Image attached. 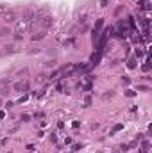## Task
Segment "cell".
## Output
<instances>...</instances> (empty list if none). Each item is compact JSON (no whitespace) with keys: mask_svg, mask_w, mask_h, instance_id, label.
<instances>
[{"mask_svg":"<svg viewBox=\"0 0 152 153\" xmlns=\"http://www.w3.org/2000/svg\"><path fill=\"white\" fill-rule=\"evenodd\" d=\"M27 30H31V23H29V20H25V18L18 20V22H16V39H20L22 38V34L27 32Z\"/></svg>","mask_w":152,"mask_h":153,"instance_id":"obj_1","label":"cell"},{"mask_svg":"<svg viewBox=\"0 0 152 153\" xmlns=\"http://www.w3.org/2000/svg\"><path fill=\"white\" fill-rule=\"evenodd\" d=\"M2 16H4V20H5V22H14V11H13V9L5 11Z\"/></svg>","mask_w":152,"mask_h":153,"instance_id":"obj_4","label":"cell"},{"mask_svg":"<svg viewBox=\"0 0 152 153\" xmlns=\"http://www.w3.org/2000/svg\"><path fill=\"white\" fill-rule=\"evenodd\" d=\"M27 89H29L27 80H18V82H14V85H13V91H16V93H25Z\"/></svg>","mask_w":152,"mask_h":153,"instance_id":"obj_3","label":"cell"},{"mask_svg":"<svg viewBox=\"0 0 152 153\" xmlns=\"http://www.w3.org/2000/svg\"><path fill=\"white\" fill-rule=\"evenodd\" d=\"M52 22H54V18L50 16V14H41V16H38V23L41 25V27H50L52 25Z\"/></svg>","mask_w":152,"mask_h":153,"instance_id":"obj_2","label":"cell"},{"mask_svg":"<svg viewBox=\"0 0 152 153\" xmlns=\"http://www.w3.org/2000/svg\"><path fill=\"white\" fill-rule=\"evenodd\" d=\"M5 11H7V5H4V4H0V16H2V14H4Z\"/></svg>","mask_w":152,"mask_h":153,"instance_id":"obj_5","label":"cell"}]
</instances>
